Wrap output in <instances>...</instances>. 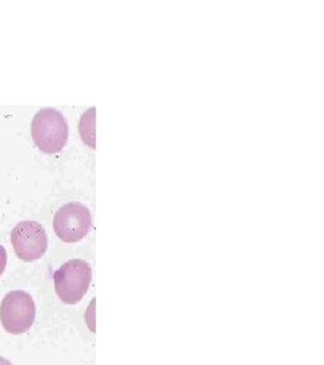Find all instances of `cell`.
Returning a JSON list of instances; mask_svg holds the SVG:
<instances>
[{"label":"cell","mask_w":324,"mask_h":365,"mask_svg":"<svg viewBox=\"0 0 324 365\" xmlns=\"http://www.w3.org/2000/svg\"><path fill=\"white\" fill-rule=\"evenodd\" d=\"M69 135L68 122L54 108H42L33 118L31 137L43 153H57L64 148Z\"/></svg>","instance_id":"6da1fadb"},{"label":"cell","mask_w":324,"mask_h":365,"mask_svg":"<svg viewBox=\"0 0 324 365\" xmlns=\"http://www.w3.org/2000/svg\"><path fill=\"white\" fill-rule=\"evenodd\" d=\"M92 268L87 261H66L54 274V288L66 304H76L85 297L91 284Z\"/></svg>","instance_id":"7a4b0ae2"},{"label":"cell","mask_w":324,"mask_h":365,"mask_svg":"<svg viewBox=\"0 0 324 365\" xmlns=\"http://www.w3.org/2000/svg\"><path fill=\"white\" fill-rule=\"evenodd\" d=\"M36 321V303L25 291L9 292L0 304V322L7 333L19 336L28 331Z\"/></svg>","instance_id":"3957f363"},{"label":"cell","mask_w":324,"mask_h":365,"mask_svg":"<svg viewBox=\"0 0 324 365\" xmlns=\"http://www.w3.org/2000/svg\"><path fill=\"white\" fill-rule=\"evenodd\" d=\"M92 218L90 210L78 202L66 203L53 218V229L64 242H78L91 232Z\"/></svg>","instance_id":"277c9868"},{"label":"cell","mask_w":324,"mask_h":365,"mask_svg":"<svg viewBox=\"0 0 324 365\" xmlns=\"http://www.w3.org/2000/svg\"><path fill=\"white\" fill-rule=\"evenodd\" d=\"M11 244L21 260L33 262L45 255L48 235L39 222H19L11 232Z\"/></svg>","instance_id":"5b68a950"},{"label":"cell","mask_w":324,"mask_h":365,"mask_svg":"<svg viewBox=\"0 0 324 365\" xmlns=\"http://www.w3.org/2000/svg\"><path fill=\"white\" fill-rule=\"evenodd\" d=\"M95 107L90 108L87 113L83 114L80 120V133L83 137V141L88 145V130L92 138H95Z\"/></svg>","instance_id":"8992f818"},{"label":"cell","mask_w":324,"mask_h":365,"mask_svg":"<svg viewBox=\"0 0 324 365\" xmlns=\"http://www.w3.org/2000/svg\"><path fill=\"white\" fill-rule=\"evenodd\" d=\"M6 267H7V252L0 245V276L4 272Z\"/></svg>","instance_id":"52a82bcc"},{"label":"cell","mask_w":324,"mask_h":365,"mask_svg":"<svg viewBox=\"0 0 324 365\" xmlns=\"http://www.w3.org/2000/svg\"><path fill=\"white\" fill-rule=\"evenodd\" d=\"M0 365H13L11 364V361H9L7 359H4V357H0Z\"/></svg>","instance_id":"ba28073f"}]
</instances>
